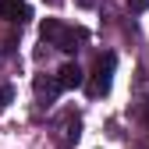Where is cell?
Listing matches in <instances>:
<instances>
[{"label": "cell", "instance_id": "obj_7", "mask_svg": "<svg viewBox=\"0 0 149 149\" xmlns=\"http://www.w3.org/2000/svg\"><path fill=\"white\" fill-rule=\"evenodd\" d=\"M146 7H149V0H128V11H135V14L146 11Z\"/></svg>", "mask_w": 149, "mask_h": 149}, {"label": "cell", "instance_id": "obj_3", "mask_svg": "<svg viewBox=\"0 0 149 149\" xmlns=\"http://www.w3.org/2000/svg\"><path fill=\"white\" fill-rule=\"evenodd\" d=\"M0 18L11 22V25H25L32 18V11H29L25 0H0Z\"/></svg>", "mask_w": 149, "mask_h": 149}, {"label": "cell", "instance_id": "obj_5", "mask_svg": "<svg viewBox=\"0 0 149 149\" xmlns=\"http://www.w3.org/2000/svg\"><path fill=\"white\" fill-rule=\"evenodd\" d=\"M78 128H82V124H78V117H74V114H71V117H64V121H61V128H57V132H61V135H57V142H61V146L78 142Z\"/></svg>", "mask_w": 149, "mask_h": 149}, {"label": "cell", "instance_id": "obj_6", "mask_svg": "<svg viewBox=\"0 0 149 149\" xmlns=\"http://www.w3.org/2000/svg\"><path fill=\"white\" fill-rule=\"evenodd\" d=\"M57 92H61V82H57V78H43V74L36 78V96H39V100H43V96L53 100Z\"/></svg>", "mask_w": 149, "mask_h": 149}, {"label": "cell", "instance_id": "obj_4", "mask_svg": "<svg viewBox=\"0 0 149 149\" xmlns=\"http://www.w3.org/2000/svg\"><path fill=\"white\" fill-rule=\"evenodd\" d=\"M57 82H61V89H78V85H85V71L74 64V61H68L57 71Z\"/></svg>", "mask_w": 149, "mask_h": 149}, {"label": "cell", "instance_id": "obj_8", "mask_svg": "<svg viewBox=\"0 0 149 149\" xmlns=\"http://www.w3.org/2000/svg\"><path fill=\"white\" fill-rule=\"evenodd\" d=\"M7 100H11V89L4 85V89H0V110H4V103H7Z\"/></svg>", "mask_w": 149, "mask_h": 149}, {"label": "cell", "instance_id": "obj_1", "mask_svg": "<svg viewBox=\"0 0 149 149\" xmlns=\"http://www.w3.org/2000/svg\"><path fill=\"white\" fill-rule=\"evenodd\" d=\"M43 39H46L50 46L64 50V53H74V50H78V43L85 39V32L68 29L64 22H57V18H46V22H43Z\"/></svg>", "mask_w": 149, "mask_h": 149}, {"label": "cell", "instance_id": "obj_9", "mask_svg": "<svg viewBox=\"0 0 149 149\" xmlns=\"http://www.w3.org/2000/svg\"><path fill=\"white\" fill-rule=\"evenodd\" d=\"M74 4H78V7H92V4H96V0H74Z\"/></svg>", "mask_w": 149, "mask_h": 149}, {"label": "cell", "instance_id": "obj_2", "mask_svg": "<svg viewBox=\"0 0 149 149\" xmlns=\"http://www.w3.org/2000/svg\"><path fill=\"white\" fill-rule=\"evenodd\" d=\"M114 53H103L96 61V71H92V82H89V96H107L110 82H114Z\"/></svg>", "mask_w": 149, "mask_h": 149}]
</instances>
